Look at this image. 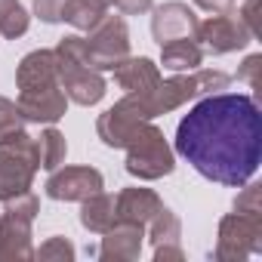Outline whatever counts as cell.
Wrapping results in <instances>:
<instances>
[{
    "mask_svg": "<svg viewBox=\"0 0 262 262\" xmlns=\"http://www.w3.org/2000/svg\"><path fill=\"white\" fill-rule=\"evenodd\" d=\"M262 253V213H228L219 219L216 250L219 262H241L247 256Z\"/></svg>",
    "mask_w": 262,
    "mask_h": 262,
    "instance_id": "cell-5",
    "label": "cell"
},
{
    "mask_svg": "<svg viewBox=\"0 0 262 262\" xmlns=\"http://www.w3.org/2000/svg\"><path fill=\"white\" fill-rule=\"evenodd\" d=\"M117 222V210H114V198L105 194V191H96L90 198L80 201V225L93 234H102L108 231L111 225Z\"/></svg>",
    "mask_w": 262,
    "mask_h": 262,
    "instance_id": "cell-19",
    "label": "cell"
},
{
    "mask_svg": "<svg viewBox=\"0 0 262 262\" xmlns=\"http://www.w3.org/2000/svg\"><path fill=\"white\" fill-rule=\"evenodd\" d=\"M259 71H262V53H253V56H247V59L241 62V68H237V80L250 83V90H259V86H262Z\"/></svg>",
    "mask_w": 262,
    "mask_h": 262,
    "instance_id": "cell-28",
    "label": "cell"
},
{
    "mask_svg": "<svg viewBox=\"0 0 262 262\" xmlns=\"http://www.w3.org/2000/svg\"><path fill=\"white\" fill-rule=\"evenodd\" d=\"M145 228H148V241H151V247H161V244H179V237H182V222H179V216H176L170 207H161V210L155 213V219H151Z\"/></svg>",
    "mask_w": 262,
    "mask_h": 262,
    "instance_id": "cell-22",
    "label": "cell"
},
{
    "mask_svg": "<svg viewBox=\"0 0 262 262\" xmlns=\"http://www.w3.org/2000/svg\"><path fill=\"white\" fill-rule=\"evenodd\" d=\"M56 77L62 93L68 96V102H77L83 108L99 105L105 99V77L102 71H96L90 65V53H86V40L77 34H68L56 43Z\"/></svg>",
    "mask_w": 262,
    "mask_h": 262,
    "instance_id": "cell-2",
    "label": "cell"
},
{
    "mask_svg": "<svg viewBox=\"0 0 262 262\" xmlns=\"http://www.w3.org/2000/svg\"><path fill=\"white\" fill-rule=\"evenodd\" d=\"M62 7H65V0H34V16L47 25H56L62 22Z\"/></svg>",
    "mask_w": 262,
    "mask_h": 262,
    "instance_id": "cell-29",
    "label": "cell"
},
{
    "mask_svg": "<svg viewBox=\"0 0 262 262\" xmlns=\"http://www.w3.org/2000/svg\"><path fill=\"white\" fill-rule=\"evenodd\" d=\"M47 198L53 201H83L105 188V179L96 167H59L47 179Z\"/></svg>",
    "mask_w": 262,
    "mask_h": 262,
    "instance_id": "cell-9",
    "label": "cell"
},
{
    "mask_svg": "<svg viewBox=\"0 0 262 262\" xmlns=\"http://www.w3.org/2000/svg\"><path fill=\"white\" fill-rule=\"evenodd\" d=\"M34 173L37 170L28 161L16 158L10 151H0V204L22 194V191H28L34 185Z\"/></svg>",
    "mask_w": 262,
    "mask_h": 262,
    "instance_id": "cell-17",
    "label": "cell"
},
{
    "mask_svg": "<svg viewBox=\"0 0 262 262\" xmlns=\"http://www.w3.org/2000/svg\"><path fill=\"white\" fill-rule=\"evenodd\" d=\"M161 207H164V201L158 198V191H151V188H139V185L123 188V191L114 198V210H117V219H120V222L148 225Z\"/></svg>",
    "mask_w": 262,
    "mask_h": 262,
    "instance_id": "cell-15",
    "label": "cell"
},
{
    "mask_svg": "<svg viewBox=\"0 0 262 262\" xmlns=\"http://www.w3.org/2000/svg\"><path fill=\"white\" fill-rule=\"evenodd\" d=\"M142 244H145V225L117 219L108 231H102L99 259H105V262H133V259H139Z\"/></svg>",
    "mask_w": 262,
    "mask_h": 262,
    "instance_id": "cell-12",
    "label": "cell"
},
{
    "mask_svg": "<svg viewBox=\"0 0 262 262\" xmlns=\"http://www.w3.org/2000/svg\"><path fill=\"white\" fill-rule=\"evenodd\" d=\"M4 213H13V216H19V219L34 222L37 213H40V201H37V194L28 188V191L16 194V198H10V201H4Z\"/></svg>",
    "mask_w": 262,
    "mask_h": 262,
    "instance_id": "cell-26",
    "label": "cell"
},
{
    "mask_svg": "<svg viewBox=\"0 0 262 262\" xmlns=\"http://www.w3.org/2000/svg\"><path fill=\"white\" fill-rule=\"evenodd\" d=\"M111 7H117L123 16H142L151 10V0H111Z\"/></svg>",
    "mask_w": 262,
    "mask_h": 262,
    "instance_id": "cell-31",
    "label": "cell"
},
{
    "mask_svg": "<svg viewBox=\"0 0 262 262\" xmlns=\"http://www.w3.org/2000/svg\"><path fill=\"white\" fill-rule=\"evenodd\" d=\"M256 7H259V0H247V4L237 10L241 22L250 28V34H253V37H259V16H256Z\"/></svg>",
    "mask_w": 262,
    "mask_h": 262,
    "instance_id": "cell-30",
    "label": "cell"
},
{
    "mask_svg": "<svg viewBox=\"0 0 262 262\" xmlns=\"http://www.w3.org/2000/svg\"><path fill=\"white\" fill-rule=\"evenodd\" d=\"M145 120H155L148 105H145V96L142 93H126L120 102H114L108 111H102L96 117V136L108 148H126V142L133 139V133Z\"/></svg>",
    "mask_w": 262,
    "mask_h": 262,
    "instance_id": "cell-6",
    "label": "cell"
},
{
    "mask_svg": "<svg viewBox=\"0 0 262 262\" xmlns=\"http://www.w3.org/2000/svg\"><path fill=\"white\" fill-rule=\"evenodd\" d=\"M25 123L28 120L22 117L19 105L13 99H7V96H0V142L7 136H13V133H19V129H25Z\"/></svg>",
    "mask_w": 262,
    "mask_h": 262,
    "instance_id": "cell-25",
    "label": "cell"
},
{
    "mask_svg": "<svg viewBox=\"0 0 262 262\" xmlns=\"http://www.w3.org/2000/svg\"><path fill=\"white\" fill-rule=\"evenodd\" d=\"M31 222L19 219L13 213L0 216V262H25L34 259V244H31Z\"/></svg>",
    "mask_w": 262,
    "mask_h": 262,
    "instance_id": "cell-14",
    "label": "cell"
},
{
    "mask_svg": "<svg viewBox=\"0 0 262 262\" xmlns=\"http://www.w3.org/2000/svg\"><path fill=\"white\" fill-rule=\"evenodd\" d=\"M114 83L123 93H148L161 83V65L148 56H126L114 65Z\"/></svg>",
    "mask_w": 262,
    "mask_h": 262,
    "instance_id": "cell-13",
    "label": "cell"
},
{
    "mask_svg": "<svg viewBox=\"0 0 262 262\" xmlns=\"http://www.w3.org/2000/svg\"><path fill=\"white\" fill-rule=\"evenodd\" d=\"M155 259L158 262H182L185 253L179 244H161V247H155Z\"/></svg>",
    "mask_w": 262,
    "mask_h": 262,
    "instance_id": "cell-32",
    "label": "cell"
},
{
    "mask_svg": "<svg viewBox=\"0 0 262 262\" xmlns=\"http://www.w3.org/2000/svg\"><path fill=\"white\" fill-rule=\"evenodd\" d=\"M194 40L210 50L213 56H225V53H234V50H244L250 47L256 37L250 34V28L241 22L237 10L228 7L222 13H213L210 19L198 22V31H194Z\"/></svg>",
    "mask_w": 262,
    "mask_h": 262,
    "instance_id": "cell-8",
    "label": "cell"
},
{
    "mask_svg": "<svg viewBox=\"0 0 262 262\" xmlns=\"http://www.w3.org/2000/svg\"><path fill=\"white\" fill-rule=\"evenodd\" d=\"M86 40V53H90V65L96 71H114V65L120 59L129 56V28L120 16H102L90 31Z\"/></svg>",
    "mask_w": 262,
    "mask_h": 262,
    "instance_id": "cell-7",
    "label": "cell"
},
{
    "mask_svg": "<svg viewBox=\"0 0 262 262\" xmlns=\"http://www.w3.org/2000/svg\"><path fill=\"white\" fill-rule=\"evenodd\" d=\"M194 7H201L204 13H222L231 7V0H194Z\"/></svg>",
    "mask_w": 262,
    "mask_h": 262,
    "instance_id": "cell-33",
    "label": "cell"
},
{
    "mask_svg": "<svg viewBox=\"0 0 262 262\" xmlns=\"http://www.w3.org/2000/svg\"><path fill=\"white\" fill-rule=\"evenodd\" d=\"M37 155H40V167L50 170V173L65 164V158H68V142H65V136L59 133L56 126H47L43 133L37 136Z\"/></svg>",
    "mask_w": 262,
    "mask_h": 262,
    "instance_id": "cell-21",
    "label": "cell"
},
{
    "mask_svg": "<svg viewBox=\"0 0 262 262\" xmlns=\"http://www.w3.org/2000/svg\"><path fill=\"white\" fill-rule=\"evenodd\" d=\"M31 16L22 7V0H0V37L16 40L28 31Z\"/></svg>",
    "mask_w": 262,
    "mask_h": 262,
    "instance_id": "cell-23",
    "label": "cell"
},
{
    "mask_svg": "<svg viewBox=\"0 0 262 262\" xmlns=\"http://www.w3.org/2000/svg\"><path fill=\"white\" fill-rule=\"evenodd\" d=\"M34 259H43V262H71L74 259V244L68 237H47L37 250H34Z\"/></svg>",
    "mask_w": 262,
    "mask_h": 262,
    "instance_id": "cell-24",
    "label": "cell"
},
{
    "mask_svg": "<svg viewBox=\"0 0 262 262\" xmlns=\"http://www.w3.org/2000/svg\"><path fill=\"white\" fill-rule=\"evenodd\" d=\"M108 10H111V0H65L62 22L74 25L77 31H90Z\"/></svg>",
    "mask_w": 262,
    "mask_h": 262,
    "instance_id": "cell-20",
    "label": "cell"
},
{
    "mask_svg": "<svg viewBox=\"0 0 262 262\" xmlns=\"http://www.w3.org/2000/svg\"><path fill=\"white\" fill-rule=\"evenodd\" d=\"M50 83H59V77H56V53L53 50L28 53L16 68V86L19 90H34V86H50Z\"/></svg>",
    "mask_w": 262,
    "mask_h": 262,
    "instance_id": "cell-16",
    "label": "cell"
},
{
    "mask_svg": "<svg viewBox=\"0 0 262 262\" xmlns=\"http://www.w3.org/2000/svg\"><path fill=\"white\" fill-rule=\"evenodd\" d=\"M204 62V47L194 37H176L161 43V65L167 71H194Z\"/></svg>",
    "mask_w": 262,
    "mask_h": 262,
    "instance_id": "cell-18",
    "label": "cell"
},
{
    "mask_svg": "<svg viewBox=\"0 0 262 262\" xmlns=\"http://www.w3.org/2000/svg\"><path fill=\"white\" fill-rule=\"evenodd\" d=\"M198 16L182 0H167V4L151 10V37L158 43L176 40V37H194L198 31Z\"/></svg>",
    "mask_w": 262,
    "mask_h": 262,
    "instance_id": "cell-11",
    "label": "cell"
},
{
    "mask_svg": "<svg viewBox=\"0 0 262 262\" xmlns=\"http://www.w3.org/2000/svg\"><path fill=\"white\" fill-rule=\"evenodd\" d=\"M231 77L219 68H194V71H176L173 77H161V83L145 96V105L151 111V117H161V114H170L176 108H182L185 102L198 99V96H210V93H219V90H228Z\"/></svg>",
    "mask_w": 262,
    "mask_h": 262,
    "instance_id": "cell-3",
    "label": "cell"
},
{
    "mask_svg": "<svg viewBox=\"0 0 262 262\" xmlns=\"http://www.w3.org/2000/svg\"><path fill=\"white\" fill-rule=\"evenodd\" d=\"M176 151L210 182L241 188L262 161V114L253 96L210 93L176 126Z\"/></svg>",
    "mask_w": 262,
    "mask_h": 262,
    "instance_id": "cell-1",
    "label": "cell"
},
{
    "mask_svg": "<svg viewBox=\"0 0 262 262\" xmlns=\"http://www.w3.org/2000/svg\"><path fill=\"white\" fill-rule=\"evenodd\" d=\"M237 213H262V185L259 182H244L241 194L234 198Z\"/></svg>",
    "mask_w": 262,
    "mask_h": 262,
    "instance_id": "cell-27",
    "label": "cell"
},
{
    "mask_svg": "<svg viewBox=\"0 0 262 262\" xmlns=\"http://www.w3.org/2000/svg\"><path fill=\"white\" fill-rule=\"evenodd\" d=\"M19 111L28 123H56L68 111V96L62 93L59 83L50 86H34V90H19Z\"/></svg>",
    "mask_w": 262,
    "mask_h": 262,
    "instance_id": "cell-10",
    "label": "cell"
},
{
    "mask_svg": "<svg viewBox=\"0 0 262 262\" xmlns=\"http://www.w3.org/2000/svg\"><path fill=\"white\" fill-rule=\"evenodd\" d=\"M176 167V155L170 148V142L164 139V129L155 126L151 120H145L133 139L126 142V173L136 179H164L170 176Z\"/></svg>",
    "mask_w": 262,
    "mask_h": 262,
    "instance_id": "cell-4",
    "label": "cell"
}]
</instances>
